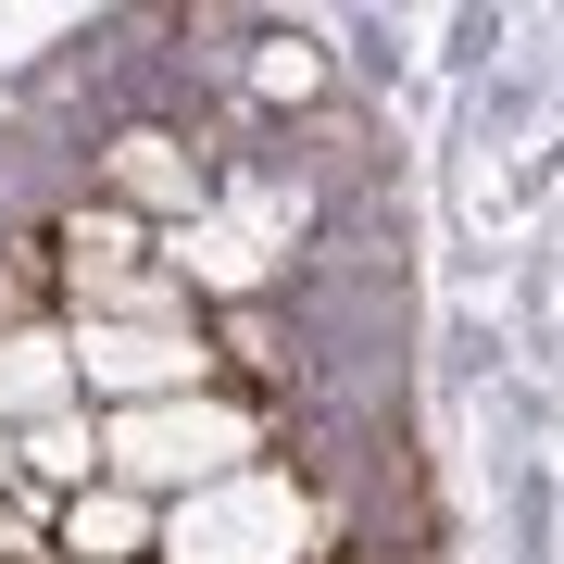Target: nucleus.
Masks as SVG:
<instances>
[{"mask_svg": "<svg viewBox=\"0 0 564 564\" xmlns=\"http://www.w3.org/2000/svg\"><path fill=\"white\" fill-rule=\"evenodd\" d=\"M426 377H440L452 402H464V389H502L514 377V326L477 314V302H440V326H426Z\"/></svg>", "mask_w": 564, "mask_h": 564, "instance_id": "nucleus-3", "label": "nucleus"}, {"mask_svg": "<svg viewBox=\"0 0 564 564\" xmlns=\"http://www.w3.org/2000/svg\"><path fill=\"white\" fill-rule=\"evenodd\" d=\"M489 527H502V564H564V464L489 452Z\"/></svg>", "mask_w": 564, "mask_h": 564, "instance_id": "nucleus-2", "label": "nucleus"}, {"mask_svg": "<svg viewBox=\"0 0 564 564\" xmlns=\"http://www.w3.org/2000/svg\"><path fill=\"white\" fill-rule=\"evenodd\" d=\"M13 464H25L39 489H63V502H76V489H88V464H101V426H88V414H39V426L13 440Z\"/></svg>", "mask_w": 564, "mask_h": 564, "instance_id": "nucleus-8", "label": "nucleus"}, {"mask_svg": "<svg viewBox=\"0 0 564 564\" xmlns=\"http://www.w3.org/2000/svg\"><path fill=\"white\" fill-rule=\"evenodd\" d=\"M239 452H251V426H239V414H176V402H151V414H126V426H113V464H126L139 489L226 477Z\"/></svg>", "mask_w": 564, "mask_h": 564, "instance_id": "nucleus-1", "label": "nucleus"}, {"mask_svg": "<svg viewBox=\"0 0 564 564\" xmlns=\"http://www.w3.org/2000/svg\"><path fill=\"white\" fill-rule=\"evenodd\" d=\"M326 39H339L351 101H377V88H402V76H414V13H339Z\"/></svg>", "mask_w": 564, "mask_h": 564, "instance_id": "nucleus-6", "label": "nucleus"}, {"mask_svg": "<svg viewBox=\"0 0 564 564\" xmlns=\"http://www.w3.org/2000/svg\"><path fill=\"white\" fill-rule=\"evenodd\" d=\"M51 552L63 564H139L151 552V502H139V489H76L63 527H51Z\"/></svg>", "mask_w": 564, "mask_h": 564, "instance_id": "nucleus-5", "label": "nucleus"}, {"mask_svg": "<svg viewBox=\"0 0 564 564\" xmlns=\"http://www.w3.org/2000/svg\"><path fill=\"white\" fill-rule=\"evenodd\" d=\"M514 25H527V13H489V0L440 13V76H452V101H464V88H489V76L514 63Z\"/></svg>", "mask_w": 564, "mask_h": 564, "instance_id": "nucleus-7", "label": "nucleus"}, {"mask_svg": "<svg viewBox=\"0 0 564 564\" xmlns=\"http://www.w3.org/2000/svg\"><path fill=\"white\" fill-rule=\"evenodd\" d=\"M88 377H126V389H163V377H202V326H76Z\"/></svg>", "mask_w": 564, "mask_h": 564, "instance_id": "nucleus-4", "label": "nucleus"}, {"mask_svg": "<svg viewBox=\"0 0 564 564\" xmlns=\"http://www.w3.org/2000/svg\"><path fill=\"white\" fill-rule=\"evenodd\" d=\"M0 464H13V440H0Z\"/></svg>", "mask_w": 564, "mask_h": 564, "instance_id": "nucleus-9", "label": "nucleus"}]
</instances>
